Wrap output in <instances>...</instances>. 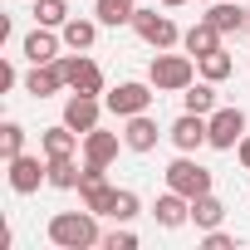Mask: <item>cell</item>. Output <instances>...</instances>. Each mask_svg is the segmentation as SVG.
Instances as JSON below:
<instances>
[{"label":"cell","instance_id":"cell-23","mask_svg":"<svg viewBox=\"0 0 250 250\" xmlns=\"http://www.w3.org/2000/svg\"><path fill=\"white\" fill-rule=\"evenodd\" d=\"M79 177H83V167L74 157H49V187L54 191H79Z\"/></svg>","mask_w":250,"mask_h":250},{"label":"cell","instance_id":"cell-13","mask_svg":"<svg viewBox=\"0 0 250 250\" xmlns=\"http://www.w3.org/2000/svg\"><path fill=\"white\" fill-rule=\"evenodd\" d=\"M152 216H157V226L177 230V226H187V221H191V196H182V191H172V187H167V191L157 196Z\"/></svg>","mask_w":250,"mask_h":250},{"label":"cell","instance_id":"cell-6","mask_svg":"<svg viewBox=\"0 0 250 250\" xmlns=\"http://www.w3.org/2000/svg\"><path fill=\"white\" fill-rule=\"evenodd\" d=\"M167 187L182 191V196H201V191H211V172H206L191 152H182V157L167 167Z\"/></svg>","mask_w":250,"mask_h":250},{"label":"cell","instance_id":"cell-20","mask_svg":"<svg viewBox=\"0 0 250 250\" xmlns=\"http://www.w3.org/2000/svg\"><path fill=\"white\" fill-rule=\"evenodd\" d=\"M226 221V206L211 196V191H201V196H191V226L196 230H216Z\"/></svg>","mask_w":250,"mask_h":250},{"label":"cell","instance_id":"cell-7","mask_svg":"<svg viewBox=\"0 0 250 250\" xmlns=\"http://www.w3.org/2000/svg\"><path fill=\"white\" fill-rule=\"evenodd\" d=\"M133 30H138V40L143 44H152V49H172L182 35H177V25L167 20V15H157V10H143L138 5V15H133Z\"/></svg>","mask_w":250,"mask_h":250},{"label":"cell","instance_id":"cell-25","mask_svg":"<svg viewBox=\"0 0 250 250\" xmlns=\"http://www.w3.org/2000/svg\"><path fill=\"white\" fill-rule=\"evenodd\" d=\"M64 20H69V0H35V25L64 30Z\"/></svg>","mask_w":250,"mask_h":250},{"label":"cell","instance_id":"cell-19","mask_svg":"<svg viewBox=\"0 0 250 250\" xmlns=\"http://www.w3.org/2000/svg\"><path fill=\"white\" fill-rule=\"evenodd\" d=\"M182 103H187V113H201V118H211L221 103H216V83L211 79H201V83H187L182 88Z\"/></svg>","mask_w":250,"mask_h":250},{"label":"cell","instance_id":"cell-31","mask_svg":"<svg viewBox=\"0 0 250 250\" xmlns=\"http://www.w3.org/2000/svg\"><path fill=\"white\" fill-rule=\"evenodd\" d=\"M235 152H240V167L250 172V138H240V143H235Z\"/></svg>","mask_w":250,"mask_h":250},{"label":"cell","instance_id":"cell-32","mask_svg":"<svg viewBox=\"0 0 250 250\" xmlns=\"http://www.w3.org/2000/svg\"><path fill=\"white\" fill-rule=\"evenodd\" d=\"M162 5H167V10H177V5H187V0H162Z\"/></svg>","mask_w":250,"mask_h":250},{"label":"cell","instance_id":"cell-9","mask_svg":"<svg viewBox=\"0 0 250 250\" xmlns=\"http://www.w3.org/2000/svg\"><path fill=\"white\" fill-rule=\"evenodd\" d=\"M103 108H108V103H103L98 93H74V98L64 103V123H69L74 133H93L98 118H103Z\"/></svg>","mask_w":250,"mask_h":250},{"label":"cell","instance_id":"cell-30","mask_svg":"<svg viewBox=\"0 0 250 250\" xmlns=\"http://www.w3.org/2000/svg\"><path fill=\"white\" fill-rule=\"evenodd\" d=\"M20 83V74H15V64L5 59V64H0V88H15Z\"/></svg>","mask_w":250,"mask_h":250},{"label":"cell","instance_id":"cell-33","mask_svg":"<svg viewBox=\"0 0 250 250\" xmlns=\"http://www.w3.org/2000/svg\"><path fill=\"white\" fill-rule=\"evenodd\" d=\"M206 5H211V0H206Z\"/></svg>","mask_w":250,"mask_h":250},{"label":"cell","instance_id":"cell-10","mask_svg":"<svg viewBox=\"0 0 250 250\" xmlns=\"http://www.w3.org/2000/svg\"><path fill=\"white\" fill-rule=\"evenodd\" d=\"M59 44H64V35H54L49 25H35V30L25 35L20 54H25L30 64H54V59H59Z\"/></svg>","mask_w":250,"mask_h":250},{"label":"cell","instance_id":"cell-21","mask_svg":"<svg viewBox=\"0 0 250 250\" xmlns=\"http://www.w3.org/2000/svg\"><path fill=\"white\" fill-rule=\"evenodd\" d=\"M133 15H138V0H98L93 5V20L98 25H133Z\"/></svg>","mask_w":250,"mask_h":250},{"label":"cell","instance_id":"cell-27","mask_svg":"<svg viewBox=\"0 0 250 250\" xmlns=\"http://www.w3.org/2000/svg\"><path fill=\"white\" fill-rule=\"evenodd\" d=\"M143 211V201H138V191H118V201H113V211H108V221H118V226H128L133 216Z\"/></svg>","mask_w":250,"mask_h":250},{"label":"cell","instance_id":"cell-8","mask_svg":"<svg viewBox=\"0 0 250 250\" xmlns=\"http://www.w3.org/2000/svg\"><path fill=\"white\" fill-rule=\"evenodd\" d=\"M5 167H10V191H20V196H30V191H40V182H49V157L40 162V157L20 152V157H10Z\"/></svg>","mask_w":250,"mask_h":250},{"label":"cell","instance_id":"cell-5","mask_svg":"<svg viewBox=\"0 0 250 250\" xmlns=\"http://www.w3.org/2000/svg\"><path fill=\"white\" fill-rule=\"evenodd\" d=\"M103 103H108V113L113 118H138V113H147L152 108V83H118V88H108L103 93Z\"/></svg>","mask_w":250,"mask_h":250},{"label":"cell","instance_id":"cell-22","mask_svg":"<svg viewBox=\"0 0 250 250\" xmlns=\"http://www.w3.org/2000/svg\"><path fill=\"white\" fill-rule=\"evenodd\" d=\"M59 35H64V44H69V49H93V40H98V20H83V15H69Z\"/></svg>","mask_w":250,"mask_h":250},{"label":"cell","instance_id":"cell-2","mask_svg":"<svg viewBox=\"0 0 250 250\" xmlns=\"http://www.w3.org/2000/svg\"><path fill=\"white\" fill-rule=\"evenodd\" d=\"M196 59L191 54H167V49H157V59H152V69H147V83L157 88V93H182L187 83H196Z\"/></svg>","mask_w":250,"mask_h":250},{"label":"cell","instance_id":"cell-12","mask_svg":"<svg viewBox=\"0 0 250 250\" xmlns=\"http://www.w3.org/2000/svg\"><path fill=\"white\" fill-rule=\"evenodd\" d=\"M118 147H128L123 133H103V128L83 133V162H93V167H108V162L118 157Z\"/></svg>","mask_w":250,"mask_h":250},{"label":"cell","instance_id":"cell-11","mask_svg":"<svg viewBox=\"0 0 250 250\" xmlns=\"http://www.w3.org/2000/svg\"><path fill=\"white\" fill-rule=\"evenodd\" d=\"M167 138L177 143V152H196V147H206V118H201V113H182L172 128H167Z\"/></svg>","mask_w":250,"mask_h":250},{"label":"cell","instance_id":"cell-18","mask_svg":"<svg viewBox=\"0 0 250 250\" xmlns=\"http://www.w3.org/2000/svg\"><path fill=\"white\" fill-rule=\"evenodd\" d=\"M157 123L147 118V113H138V118H128V128H123V143H128V152H152L157 147Z\"/></svg>","mask_w":250,"mask_h":250},{"label":"cell","instance_id":"cell-16","mask_svg":"<svg viewBox=\"0 0 250 250\" xmlns=\"http://www.w3.org/2000/svg\"><path fill=\"white\" fill-rule=\"evenodd\" d=\"M79 143H83V133H74L69 123H59V128H44V133H40V152H44V157H74Z\"/></svg>","mask_w":250,"mask_h":250},{"label":"cell","instance_id":"cell-17","mask_svg":"<svg viewBox=\"0 0 250 250\" xmlns=\"http://www.w3.org/2000/svg\"><path fill=\"white\" fill-rule=\"evenodd\" d=\"M182 49H187L191 59H201V54H216V49H221V30H216V25L201 15V20H196V25L182 35Z\"/></svg>","mask_w":250,"mask_h":250},{"label":"cell","instance_id":"cell-26","mask_svg":"<svg viewBox=\"0 0 250 250\" xmlns=\"http://www.w3.org/2000/svg\"><path fill=\"white\" fill-rule=\"evenodd\" d=\"M25 152V128H20V123H5V128H0V157H20Z\"/></svg>","mask_w":250,"mask_h":250},{"label":"cell","instance_id":"cell-28","mask_svg":"<svg viewBox=\"0 0 250 250\" xmlns=\"http://www.w3.org/2000/svg\"><path fill=\"white\" fill-rule=\"evenodd\" d=\"M103 250H138V235L133 230H108L103 235Z\"/></svg>","mask_w":250,"mask_h":250},{"label":"cell","instance_id":"cell-4","mask_svg":"<svg viewBox=\"0 0 250 250\" xmlns=\"http://www.w3.org/2000/svg\"><path fill=\"white\" fill-rule=\"evenodd\" d=\"M240 138H245V113H240V108H216V113L206 118V147L230 152Z\"/></svg>","mask_w":250,"mask_h":250},{"label":"cell","instance_id":"cell-1","mask_svg":"<svg viewBox=\"0 0 250 250\" xmlns=\"http://www.w3.org/2000/svg\"><path fill=\"white\" fill-rule=\"evenodd\" d=\"M49 240L59 250H88V245H103V230H98V216L83 206V211H59L49 216Z\"/></svg>","mask_w":250,"mask_h":250},{"label":"cell","instance_id":"cell-15","mask_svg":"<svg viewBox=\"0 0 250 250\" xmlns=\"http://www.w3.org/2000/svg\"><path fill=\"white\" fill-rule=\"evenodd\" d=\"M59 88H69L59 64H30V74H25V93L30 98H54Z\"/></svg>","mask_w":250,"mask_h":250},{"label":"cell","instance_id":"cell-24","mask_svg":"<svg viewBox=\"0 0 250 250\" xmlns=\"http://www.w3.org/2000/svg\"><path fill=\"white\" fill-rule=\"evenodd\" d=\"M196 64H201V79H211V83H221V79H230V69H235V59L226 54V44H221L216 54H201Z\"/></svg>","mask_w":250,"mask_h":250},{"label":"cell","instance_id":"cell-14","mask_svg":"<svg viewBox=\"0 0 250 250\" xmlns=\"http://www.w3.org/2000/svg\"><path fill=\"white\" fill-rule=\"evenodd\" d=\"M206 20H211L221 35H240V30H250V10H240L235 0H211V5H206Z\"/></svg>","mask_w":250,"mask_h":250},{"label":"cell","instance_id":"cell-29","mask_svg":"<svg viewBox=\"0 0 250 250\" xmlns=\"http://www.w3.org/2000/svg\"><path fill=\"white\" fill-rule=\"evenodd\" d=\"M201 245H206V250H235V235H226V230L216 226V230H206V235H201Z\"/></svg>","mask_w":250,"mask_h":250},{"label":"cell","instance_id":"cell-3","mask_svg":"<svg viewBox=\"0 0 250 250\" xmlns=\"http://www.w3.org/2000/svg\"><path fill=\"white\" fill-rule=\"evenodd\" d=\"M54 64H59V74H64V83H69L74 93H103V69H98L88 54L74 49V54H59Z\"/></svg>","mask_w":250,"mask_h":250}]
</instances>
